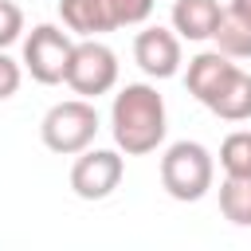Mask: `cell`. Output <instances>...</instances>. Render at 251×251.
<instances>
[{"label": "cell", "instance_id": "cell-1", "mask_svg": "<svg viewBox=\"0 0 251 251\" xmlns=\"http://www.w3.org/2000/svg\"><path fill=\"white\" fill-rule=\"evenodd\" d=\"M110 129H114V145L126 157H145L165 141V98L157 94V86L149 82H126L114 94L110 106Z\"/></svg>", "mask_w": 251, "mask_h": 251}, {"label": "cell", "instance_id": "cell-2", "mask_svg": "<svg viewBox=\"0 0 251 251\" xmlns=\"http://www.w3.org/2000/svg\"><path fill=\"white\" fill-rule=\"evenodd\" d=\"M216 180V157L200 141H173L161 157V188L173 200H200Z\"/></svg>", "mask_w": 251, "mask_h": 251}, {"label": "cell", "instance_id": "cell-3", "mask_svg": "<svg viewBox=\"0 0 251 251\" xmlns=\"http://www.w3.org/2000/svg\"><path fill=\"white\" fill-rule=\"evenodd\" d=\"M94 133H98V110L90 98H67V102H55L43 122H39V137L51 153L59 157H78L82 149L94 145Z\"/></svg>", "mask_w": 251, "mask_h": 251}, {"label": "cell", "instance_id": "cell-4", "mask_svg": "<svg viewBox=\"0 0 251 251\" xmlns=\"http://www.w3.org/2000/svg\"><path fill=\"white\" fill-rule=\"evenodd\" d=\"M71 55H75V39L71 31H63L59 24H35L24 39V67L35 82L43 86H55V82H67V67H71Z\"/></svg>", "mask_w": 251, "mask_h": 251}, {"label": "cell", "instance_id": "cell-5", "mask_svg": "<svg viewBox=\"0 0 251 251\" xmlns=\"http://www.w3.org/2000/svg\"><path fill=\"white\" fill-rule=\"evenodd\" d=\"M114 82H118V55L102 39H78L67 67V86L78 98H98L110 94Z\"/></svg>", "mask_w": 251, "mask_h": 251}, {"label": "cell", "instance_id": "cell-6", "mask_svg": "<svg viewBox=\"0 0 251 251\" xmlns=\"http://www.w3.org/2000/svg\"><path fill=\"white\" fill-rule=\"evenodd\" d=\"M126 176L122 149H82L71 165V188L78 200H106Z\"/></svg>", "mask_w": 251, "mask_h": 251}, {"label": "cell", "instance_id": "cell-7", "mask_svg": "<svg viewBox=\"0 0 251 251\" xmlns=\"http://www.w3.org/2000/svg\"><path fill=\"white\" fill-rule=\"evenodd\" d=\"M133 63L149 78H173L180 71V35L173 27H141L133 35Z\"/></svg>", "mask_w": 251, "mask_h": 251}, {"label": "cell", "instance_id": "cell-8", "mask_svg": "<svg viewBox=\"0 0 251 251\" xmlns=\"http://www.w3.org/2000/svg\"><path fill=\"white\" fill-rule=\"evenodd\" d=\"M235 75V63H231V55H224L220 47L216 51H200V55H192L188 59V75H184V86H188V94L196 98V102H212L220 90H224V82Z\"/></svg>", "mask_w": 251, "mask_h": 251}, {"label": "cell", "instance_id": "cell-9", "mask_svg": "<svg viewBox=\"0 0 251 251\" xmlns=\"http://www.w3.org/2000/svg\"><path fill=\"white\" fill-rule=\"evenodd\" d=\"M220 0H176L173 4V31L180 39H192V43H204L216 35L220 27Z\"/></svg>", "mask_w": 251, "mask_h": 251}, {"label": "cell", "instance_id": "cell-10", "mask_svg": "<svg viewBox=\"0 0 251 251\" xmlns=\"http://www.w3.org/2000/svg\"><path fill=\"white\" fill-rule=\"evenodd\" d=\"M59 20L78 39H98V35L114 31L102 0H59Z\"/></svg>", "mask_w": 251, "mask_h": 251}, {"label": "cell", "instance_id": "cell-11", "mask_svg": "<svg viewBox=\"0 0 251 251\" xmlns=\"http://www.w3.org/2000/svg\"><path fill=\"white\" fill-rule=\"evenodd\" d=\"M208 110L224 122H247L251 118V75L235 67V75L224 82V90L208 102Z\"/></svg>", "mask_w": 251, "mask_h": 251}, {"label": "cell", "instance_id": "cell-12", "mask_svg": "<svg viewBox=\"0 0 251 251\" xmlns=\"http://www.w3.org/2000/svg\"><path fill=\"white\" fill-rule=\"evenodd\" d=\"M220 212L235 227H251V176H224V184H220Z\"/></svg>", "mask_w": 251, "mask_h": 251}, {"label": "cell", "instance_id": "cell-13", "mask_svg": "<svg viewBox=\"0 0 251 251\" xmlns=\"http://www.w3.org/2000/svg\"><path fill=\"white\" fill-rule=\"evenodd\" d=\"M216 47L224 51V55H231V59H251V24L243 20V16H235L231 8H224V16H220V27H216Z\"/></svg>", "mask_w": 251, "mask_h": 251}, {"label": "cell", "instance_id": "cell-14", "mask_svg": "<svg viewBox=\"0 0 251 251\" xmlns=\"http://www.w3.org/2000/svg\"><path fill=\"white\" fill-rule=\"evenodd\" d=\"M220 169H224V176H251V129H235L224 137Z\"/></svg>", "mask_w": 251, "mask_h": 251}, {"label": "cell", "instance_id": "cell-15", "mask_svg": "<svg viewBox=\"0 0 251 251\" xmlns=\"http://www.w3.org/2000/svg\"><path fill=\"white\" fill-rule=\"evenodd\" d=\"M110 27H137L153 16V0H102Z\"/></svg>", "mask_w": 251, "mask_h": 251}, {"label": "cell", "instance_id": "cell-16", "mask_svg": "<svg viewBox=\"0 0 251 251\" xmlns=\"http://www.w3.org/2000/svg\"><path fill=\"white\" fill-rule=\"evenodd\" d=\"M20 35H24V12H20V4L0 0V51L12 47Z\"/></svg>", "mask_w": 251, "mask_h": 251}, {"label": "cell", "instance_id": "cell-17", "mask_svg": "<svg viewBox=\"0 0 251 251\" xmlns=\"http://www.w3.org/2000/svg\"><path fill=\"white\" fill-rule=\"evenodd\" d=\"M20 82H24V67H20L8 51H0V102L12 98V94L20 90Z\"/></svg>", "mask_w": 251, "mask_h": 251}, {"label": "cell", "instance_id": "cell-18", "mask_svg": "<svg viewBox=\"0 0 251 251\" xmlns=\"http://www.w3.org/2000/svg\"><path fill=\"white\" fill-rule=\"evenodd\" d=\"M231 12H235V16H243V20L251 24V0H231Z\"/></svg>", "mask_w": 251, "mask_h": 251}]
</instances>
